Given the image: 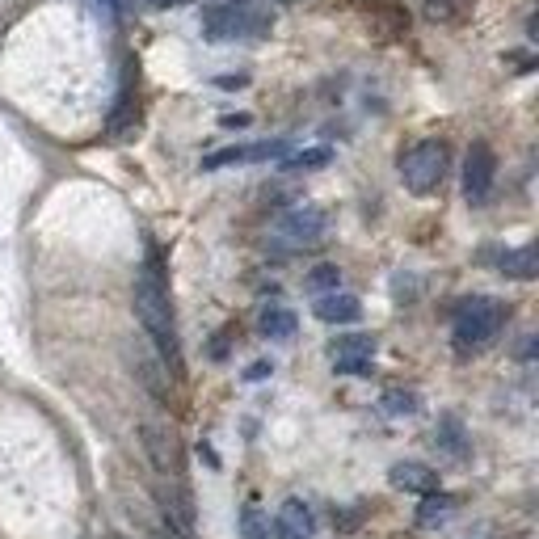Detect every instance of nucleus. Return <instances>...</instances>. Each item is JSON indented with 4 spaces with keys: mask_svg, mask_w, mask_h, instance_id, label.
I'll use <instances>...</instances> for the list:
<instances>
[{
    "mask_svg": "<svg viewBox=\"0 0 539 539\" xmlns=\"http://www.w3.org/2000/svg\"><path fill=\"white\" fill-rule=\"evenodd\" d=\"M156 9H173V5H190V0H152Z\"/></svg>",
    "mask_w": 539,
    "mask_h": 539,
    "instance_id": "25",
    "label": "nucleus"
},
{
    "mask_svg": "<svg viewBox=\"0 0 539 539\" xmlns=\"http://www.w3.org/2000/svg\"><path fill=\"white\" fill-rule=\"evenodd\" d=\"M274 539H312V514L308 506L299 502V497H291V502L278 510V523H274Z\"/></svg>",
    "mask_w": 539,
    "mask_h": 539,
    "instance_id": "12",
    "label": "nucleus"
},
{
    "mask_svg": "<svg viewBox=\"0 0 539 539\" xmlns=\"http://www.w3.org/2000/svg\"><path fill=\"white\" fill-rule=\"evenodd\" d=\"M249 123H253L249 114H224V118H219V127H228V131H236V127H249Z\"/></svg>",
    "mask_w": 539,
    "mask_h": 539,
    "instance_id": "23",
    "label": "nucleus"
},
{
    "mask_svg": "<svg viewBox=\"0 0 539 539\" xmlns=\"http://www.w3.org/2000/svg\"><path fill=\"white\" fill-rule=\"evenodd\" d=\"M312 312H316V321H325V325H354L358 316H363V304H358V295H350V291H329L316 299Z\"/></svg>",
    "mask_w": 539,
    "mask_h": 539,
    "instance_id": "11",
    "label": "nucleus"
},
{
    "mask_svg": "<svg viewBox=\"0 0 539 539\" xmlns=\"http://www.w3.org/2000/svg\"><path fill=\"white\" fill-rule=\"evenodd\" d=\"M388 485L392 489H401V493H438V472L426 468V464H413V459H401V464H392L388 468Z\"/></svg>",
    "mask_w": 539,
    "mask_h": 539,
    "instance_id": "10",
    "label": "nucleus"
},
{
    "mask_svg": "<svg viewBox=\"0 0 539 539\" xmlns=\"http://www.w3.org/2000/svg\"><path fill=\"white\" fill-rule=\"evenodd\" d=\"M426 13L434 17V22H451V17H455V5H451V0H426Z\"/></svg>",
    "mask_w": 539,
    "mask_h": 539,
    "instance_id": "22",
    "label": "nucleus"
},
{
    "mask_svg": "<svg viewBox=\"0 0 539 539\" xmlns=\"http://www.w3.org/2000/svg\"><path fill=\"white\" fill-rule=\"evenodd\" d=\"M219 85H224V89H241V85H245V76H224Z\"/></svg>",
    "mask_w": 539,
    "mask_h": 539,
    "instance_id": "24",
    "label": "nucleus"
},
{
    "mask_svg": "<svg viewBox=\"0 0 539 539\" xmlns=\"http://www.w3.org/2000/svg\"><path fill=\"white\" fill-rule=\"evenodd\" d=\"M291 152L287 139H262V144H245V148H219L203 156V169H224V165H257V161H283Z\"/></svg>",
    "mask_w": 539,
    "mask_h": 539,
    "instance_id": "7",
    "label": "nucleus"
},
{
    "mask_svg": "<svg viewBox=\"0 0 539 539\" xmlns=\"http://www.w3.org/2000/svg\"><path fill=\"white\" fill-rule=\"evenodd\" d=\"M438 443H443L451 455H468V443H464V426H459L455 417H447V422L438 426Z\"/></svg>",
    "mask_w": 539,
    "mask_h": 539,
    "instance_id": "19",
    "label": "nucleus"
},
{
    "mask_svg": "<svg viewBox=\"0 0 539 539\" xmlns=\"http://www.w3.org/2000/svg\"><path fill=\"white\" fill-rule=\"evenodd\" d=\"M135 316L144 333L156 342V354H161V363H173L177 367V325H173V304H169V287H165V274H161V262H156V253L148 257V266L139 270L135 278Z\"/></svg>",
    "mask_w": 539,
    "mask_h": 539,
    "instance_id": "1",
    "label": "nucleus"
},
{
    "mask_svg": "<svg viewBox=\"0 0 539 539\" xmlns=\"http://www.w3.org/2000/svg\"><path fill=\"white\" fill-rule=\"evenodd\" d=\"M337 287H342V270H337V266H316L312 274H308V291H337Z\"/></svg>",
    "mask_w": 539,
    "mask_h": 539,
    "instance_id": "21",
    "label": "nucleus"
},
{
    "mask_svg": "<svg viewBox=\"0 0 539 539\" xmlns=\"http://www.w3.org/2000/svg\"><path fill=\"white\" fill-rule=\"evenodd\" d=\"M455 497L451 493H430L426 502H422V510H417V527H438V523H447V518L455 514Z\"/></svg>",
    "mask_w": 539,
    "mask_h": 539,
    "instance_id": "15",
    "label": "nucleus"
},
{
    "mask_svg": "<svg viewBox=\"0 0 539 539\" xmlns=\"http://www.w3.org/2000/svg\"><path fill=\"white\" fill-rule=\"evenodd\" d=\"M135 367H139V379L156 392V396H165V379H161V363L156 358H148V354H135Z\"/></svg>",
    "mask_w": 539,
    "mask_h": 539,
    "instance_id": "20",
    "label": "nucleus"
},
{
    "mask_svg": "<svg viewBox=\"0 0 539 539\" xmlns=\"http://www.w3.org/2000/svg\"><path fill=\"white\" fill-rule=\"evenodd\" d=\"M144 447H148V459L152 468L165 476V481H177L182 476V447H177V434L169 426H144Z\"/></svg>",
    "mask_w": 539,
    "mask_h": 539,
    "instance_id": "8",
    "label": "nucleus"
},
{
    "mask_svg": "<svg viewBox=\"0 0 539 539\" xmlns=\"http://www.w3.org/2000/svg\"><path fill=\"white\" fill-rule=\"evenodd\" d=\"M384 413H392V417H409V413H417L422 409V401H417V392H405V388H392V392H384Z\"/></svg>",
    "mask_w": 539,
    "mask_h": 539,
    "instance_id": "17",
    "label": "nucleus"
},
{
    "mask_svg": "<svg viewBox=\"0 0 539 539\" xmlns=\"http://www.w3.org/2000/svg\"><path fill=\"white\" fill-rule=\"evenodd\" d=\"M497 270H502L506 278H535V270H539V262H535V249L531 245H523V249H506L502 257H497Z\"/></svg>",
    "mask_w": 539,
    "mask_h": 539,
    "instance_id": "13",
    "label": "nucleus"
},
{
    "mask_svg": "<svg viewBox=\"0 0 539 539\" xmlns=\"http://www.w3.org/2000/svg\"><path fill=\"white\" fill-rule=\"evenodd\" d=\"M295 312L291 308H266L262 321H257V329H262V337H274V342H287V337H295Z\"/></svg>",
    "mask_w": 539,
    "mask_h": 539,
    "instance_id": "14",
    "label": "nucleus"
},
{
    "mask_svg": "<svg viewBox=\"0 0 539 539\" xmlns=\"http://www.w3.org/2000/svg\"><path fill=\"white\" fill-rule=\"evenodd\" d=\"M262 375H270V367H266V363H257V367H249V379H262Z\"/></svg>",
    "mask_w": 539,
    "mask_h": 539,
    "instance_id": "26",
    "label": "nucleus"
},
{
    "mask_svg": "<svg viewBox=\"0 0 539 539\" xmlns=\"http://www.w3.org/2000/svg\"><path fill=\"white\" fill-rule=\"evenodd\" d=\"M329 161H333V152H329V148H304V152H287L283 161H278V169L304 173V169H325Z\"/></svg>",
    "mask_w": 539,
    "mask_h": 539,
    "instance_id": "16",
    "label": "nucleus"
},
{
    "mask_svg": "<svg viewBox=\"0 0 539 539\" xmlns=\"http://www.w3.org/2000/svg\"><path fill=\"white\" fill-rule=\"evenodd\" d=\"M506 325V304L493 295H472V299H459L455 308V346L459 350H476V346H489L497 333Z\"/></svg>",
    "mask_w": 539,
    "mask_h": 539,
    "instance_id": "2",
    "label": "nucleus"
},
{
    "mask_svg": "<svg viewBox=\"0 0 539 539\" xmlns=\"http://www.w3.org/2000/svg\"><path fill=\"white\" fill-rule=\"evenodd\" d=\"M278 236L291 245H316L325 236V211L321 207H295L278 219Z\"/></svg>",
    "mask_w": 539,
    "mask_h": 539,
    "instance_id": "9",
    "label": "nucleus"
},
{
    "mask_svg": "<svg viewBox=\"0 0 539 539\" xmlns=\"http://www.w3.org/2000/svg\"><path fill=\"white\" fill-rule=\"evenodd\" d=\"M241 535H245V539H274L270 518L257 510V506H245V514H241Z\"/></svg>",
    "mask_w": 539,
    "mask_h": 539,
    "instance_id": "18",
    "label": "nucleus"
},
{
    "mask_svg": "<svg viewBox=\"0 0 539 539\" xmlns=\"http://www.w3.org/2000/svg\"><path fill=\"white\" fill-rule=\"evenodd\" d=\"M203 30L215 43H228V38H257L270 30V13L249 5V0H228V5H211L203 13Z\"/></svg>",
    "mask_w": 539,
    "mask_h": 539,
    "instance_id": "3",
    "label": "nucleus"
},
{
    "mask_svg": "<svg viewBox=\"0 0 539 539\" xmlns=\"http://www.w3.org/2000/svg\"><path fill=\"white\" fill-rule=\"evenodd\" d=\"M329 358L337 375H371L375 367V337L371 333H342L329 342Z\"/></svg>",
    "mask_w": 539,
    "mask_h": 539,
    "instance_id": "5",
    "label": "nucleus"
},
{
    "mask_svg": "<svg viewBox=\"0 0 539 539\" xmlns=\"http://www.w3.org/2000/svg\"><path fill=\"white\" fill-rule=\"evenodd\" d=\"M401 177L413 194H434L438 182L447 177V144L438 139H422L417 148H409L401 156Z\"/></svg>",
    "mask_w": 539,
    "mask_h": 539,
    "instance_id": "4",
    "label": "nucleus"
},
{
    "mask_svg": "<svg viewBox=\"0 0 539 539\" xmlns=\"http://www.w3.org/2000/svg\"><path fill=\"white\" fill-rule=\"evenodd\" d=\"M493 177H497V161H493V148L489 144H472L464 156V198L472 207H481L489 190H493Z\"/></svg>",
    "mask_w": 539,
    "mask_h": 539,
    "instance_id": "6",
    "label": "nucleus"
}]
</instances>
